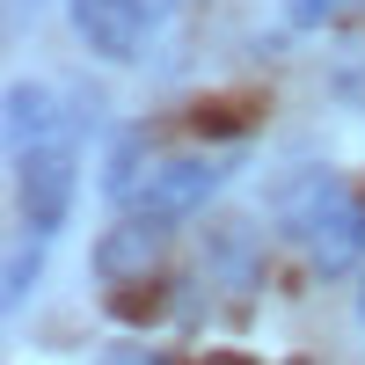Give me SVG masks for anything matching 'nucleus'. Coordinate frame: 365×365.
<instances>
[{"label": "nucleus", "mask_w": 365, "mask_h": 365, "mask_svg": "<svg viewBox=\"0 0 365 365\" xmlns=\"http://www.w3.org/2000/svg\"><path fill=\"white\" fill-rule=\"evenodd\" d=\"M278 227L299 241L322 278H344L365 263V182L336 175V168H307L278 190Z\"/></svg>", "instance_id": "f257e3e1"}, {"label": "nucleus", "mask_w": 365, "mask_h": 365, "mask_svg": "<svg viewBox=\"0 0 365 365\" xmlns=\"http://www.w3.org/2000/svg\"><path fill=\"white\" fill-rule=\"evenodd\" d=\"M227 175H234V154H175V161H154L146 182L125 197V212L146 220V227H182V220H197V212L227 190Z\"/></svg>", "instance_id": "f03ea898"}, {"label": "nucleus", "mask_w": 365, "mask_h": 365, "mask_svg": "<svg viewBox=\"0 0 365 365\" xmlns=\"http://www.w3.org/2000/svg\"><path fill=\"white\" fill-rule=\"evenodd\" d=\"M81 197V139L58 132L44 146H29V154H15V205H22V227L29 234H58L66 227V212Z\"/></svg>", "instance_id": "7ed1b4c3"}, {"label": "nucleus", "mask_w": 365, "mask_h": 365, "mask_svg": "<svg viewBox=\"0 0 365 365\" xmlns=\"http://www.w3.org/2000/svg\"><path fill=\"white\" fill-rule=\"evenodd\" d=\"M66 15H73V37L96 58H132L154 29L146 0H66Z\"/></svg>", "instance_id": "20e7f679"}, {"label": "nucleus", "mask_w": 365, "mask_h": 365, "mask_svg": "<svg viewBox=\"0 0 365 365\" xmlns=\"http://www.w3.org/2000/svg\"><path fill=\"white\" fill-rule=\"evenodd\" d=\"M58 132H73L66 117H58V96L44 81H15L8 88V161L29 154V146H44V139H58Z\"/></svg>", "instance_id": "39448f33"}, {"label": "nucleus", "mask_w": 365, "mask_h": 365, "mask_svg": "<svg viewBox=\"0 0 365 365\" xmlns=\"http://www.w3.org/2000/svg\"><path fill=\"white\" fill-rule=\"evenodd\" d=\"M161 241H168V227H146V220H125V227H110V234L96 241V270H103L110 285H132V278H146V270H154Z\"/></svg>", "instance_id": "423d86ee"}, {"label": "nucleus", "mask_w": 365, "mask_h": 365, "mask_svg": "<svg viewBox=\"0 0 365 365\" xmlns=\"http://www.w3.org/2000/svg\"><path fill=\"white\" fill-rule=\"evenodd\" d=\"M37 270H44V234H22L15 249H8V285H0V299H8V307H22L29 285H37Z\"/></svg>", "instance_id": "0eeeda50"}, {"label": "nucleus", "mask_w": 365, "mask_h": 365, "mask_svg": "<svg viewBox=\"0 0 365 365\" xmlns=\"http://www.w3.org/2000/svg\"><path fill=\"white\" fill-rule=\"evenodd\" d=\"M351 8H365V0H285V22L292 29H322V22H344Z\"/></svg>", "instance_id": "6e6552de"}, {"label": "nucleus", "mask_w": 365, "mask_h": 365, "mask_svg": "<svg viewBox=\"0 0 365 365\" xmlns=\"http://www.w3.org/2000/svg\"><path fill=\"white\" fill-rule=\"evenodd\" d=\"M358 322H365V285H358Z\"/></svg>", "instance_id": "1a4fd4ad"}]
</instances>
